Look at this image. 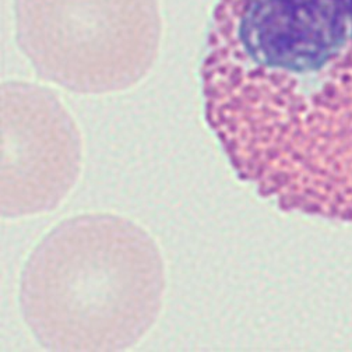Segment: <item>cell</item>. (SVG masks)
Returning a JSON list of instances; mask_svg holds the SVG:
<instances>
[{
	"label": "cell",
	"instance_id": "1",
	"mask_svg": "<svg viewBox=\"0 0 352 352\" xmlns=\"http://www.w3.org/2000/svg\"><path fill=\"white\" fill-rule=\"evenodd\" d=\"M200 76L242 179L283 210L352 219V0H218Z\"/></svg>",
	"mask_w": 352,
	"mask_h": 352
}]
</instances>
